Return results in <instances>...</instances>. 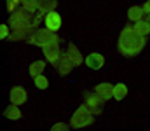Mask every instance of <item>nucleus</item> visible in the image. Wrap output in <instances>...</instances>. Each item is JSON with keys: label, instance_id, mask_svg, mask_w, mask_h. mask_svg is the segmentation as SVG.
<instances>
[{"label": "nucleus", "instance_id": "f257e3e1", "mask_svg": "<svg viewBox=\"0 0 150 131\" xmlns=\"http://www.w3.org/2000/svg\"><path fill=\"white\" fill-rule=\"evenodd\" d=\"M147 45V37L140 35L133 25H126L119 35V40H117V49L122 56H127V58H133V56H138Z\"/></svg>", "mask_w": 150, "mask_h": 131}, {"label": "nucleus", "instance_id": "f03ea898", "mask_svg": "<svg viewBox=\"0 0 150 131\" xmlns=\"http://www.w3.org/2000/svg\"><path fill=\"white\" fill-rule=\"evenodd\" d=\"M33 19H35V14L28 12L26 9L19 7L16 12H12L9 16V21L7 25L11 26V30H21V28H35L33 25ZM37 30V28H35Z\"/></svg>", "mask_w": 150, "mask_h": 131}, {"label": "nucleus", "instance_id": "7ed1b4c3", "mask_svg": "<svg viewBox=\"0 0 150 131\" xmlns=\"http://www.w3.org/2000/svg\"><path fill=\"white\" fill-rule=\"evenodd\" d=\"M54 42H61V39L56 35V32H51L49 28H37L32 33V37L26 40V44L37 45V47H45V45L54 44Z\"/></svg>", "mask_w": 150, "mask_h": 131}, {"label": "nucleus", "instance_id": "20e7f679", "mask_svg": "<svg viewBox=\"0 0 150 131\" xmlns=\"http://www.w3.org/2000/svg\"><path fill=\"white\" fill-rule=\"evenodd\" d=\"M94 123V115L91 114V110L87 108V105H80L77 110L74 112L72 119H70V126L74 130H80V128H86V126H91Z\"/></svg>", "mask_w": 150, "mask_h": 131}, {"label": "nucleus", "instance_id": "39448f33", "mask_svg": "<svg viewBox=\"0 0 150 131\" xmlns=\"http://www.w3.org/2000/svg\"><path fill=\"white\" fill-rule=\"evenodd\" d=\"M84 103L87 105V108L91 110L93 115H100L103 112V105H105V100L96 93V91H84Z\"/></svg>", "mask_w": 150, "mask_h": 131}, {"label": "nucleus", "instance_id": "423d86ee", "mask_svg": "<svg viewBox=\"0 0 150 131\" xmlns=\"http://www.w3.org/2000/svg\"><path fill=\"white\" fill-rule=\"evenodd\" d=\"M59 44H61V42H54V44H49V45L42 47V52H44L45 59H47V61H49L52 67H58V63H59V58H61Z\"/></svg>", "mask_w": 150, "mask_h": 131}, {"label": "nucleus", "instance_id": "0eeeda50", "mask_svg": "<svg viewBox=\"0 0 150 131\" xmlns=\"http://www.w3.org/2000/svg\"><path fill=\"white\" fill-rule=\"evenodd\" d=\"M74 61L70 59V56H68V52H61V58H59V63H58V67H56V70H58V74L61 75V77H65V75H68L72 70H74Z\"/></svg>", "mask_w": 150, "mask_h": 131}, {"label": "nucleus", "instance_id": "6e6552de", "mask_svg": "<svg viewBox=\"0 0 150 131\" xmlns=\"http://www.w3.org/2000/svg\"><path fill=\"white\" fill-rule=\"evenodd\" d=\"M44 25H45V28H49L51 32H58V30L61 28V16H59V12H56V11L47 12L45 18H44Z\"/></svg>", "mask_w": 150, "mask_h": 131}, {"label": "nucleus", "instance_id": "1a4fd4ad", "mask_svg": "<svg viewBox=\"0 0 150 131\" xmlns=\"http://www.w3.org/2000/svg\"><path fill=\"white\" fill-rule=\"evenodd\" d=\"M9 98H11V103L12 105H23L26 100H28V94H26V89L21 86H14L11 89V94H9Z\"/></svg>", "mask_w": 150, "mask_h": 131}, {"label": "nucleus", "instance_id": "9d476101", "mask_svg": "<svg viewBox=\"0 0 150 131\" xmlns=\"http://www.w3.org/2000/svg\"><path fill=\"white\" fill-rule=\"evenodd\" d=\"M35 32V28H21V30H12L9 42H19V40H28L32 37V33Z\"/></svg>", "mask_w": 150, "mask_h": 131}, {"label": "nucleus", "instance_id": "9b49d317", "mask_svg": "<svg viewBox=\"0 0 150 131\" xmlns=\"http://www.w3.org/2000/svg\"><path fill=\"white\" fill-rule=\"evenodd\" d=\"M103 63H105V58H103V54H100V52H91V54L86 58V65H87L91 70H100V68L103 67Z\"/></svg>", "mask_w": 150, "mask_h": 131}, {"label": "nucleus", "instance_id": "f8f14e48", "mask_svg": "<svg viewBox=\"0 0 150 131\" xmlns=\"http://www.w3.org/2000/svg\"><path fill=\"white\" fill-rule=\"evenodd\" d=\"M113 84H110V82H101V84H96V87H94V91L105 100V101H108L110 98H113Z\"/></svg>", "mask_w": 150, "mask_h": 131}, {"label": "nucleus", "instance_id": "ddd939ff", "mask_svg": "<svg viewBox=\"0 0 150 131\" xmlns=\"http://www.w3.org/2000/svg\"><path fill=\"white\" fill-rule=\"evenodd\" d=\"M67 52H68V56H70V59L74 61L75 67H79V65H82V63L86 61V59L82 58V52L79 51V47H77L74 42L68 44V51H67Z\"/></svg>", "mask_w": 150, "mask_h": 131}, {"label": "nucleus", "instance_id": "4468645a", "mask_svg": "<svg viewBox=\"0 0 150 131\" xmlns=\"http://www.w3.org/2000/svg\"><path fill=\"white\" fill-rule=\"evenodd\" d=\"M143 16H145V11H143L142 5H133V7L127 9V19H129V21L138 23V21L143 19Z\"/></svg>", "mask_w": 150, "mask_h": 131}, {"label": "nucleus", "instance_id": "2eb2a0df", "mask_svg": "<svg viewBox=\"0 0 150 131\" xmlns=\"http://www.w3.org/2000/svg\"><path fill=\"white\" fill-rule=\"evenodd\" d=\"M37 5H38V11L47 14V12H52L56 11L58 7V0H37Z\"/></svg>", "mask_w": 150, "mask_h": 131}, {"label": "nucleus", "instance_id": "dca6fc26", "mask_svg": "<svg viewBox=\"0 0 150 131\" xmlns=\"http://www.w3.org/2000/svg\"><path fill=\"white\" fill-rule=\"evenodd\" d=\"M4 117H7V119H11V121H18V119H21L23 117V114H21V110L18 108V105H9L5 110H4Z\"/></svg>", "mask_w": 150, "mask_h": 131}, {"label": "nucleus", "instance_id": "f3484780", "mask_svg": "<svg viewBox=\"0 0 150 131\" xmlns=\"http://www.w3.org/2000/svg\"><path fill=\"white\" fill-rule=\"evenodd\" d=\"M44 70H45V61H42V59L33 61V63L30 65V75H32V79H35V77H38V75H42Z\"/></svg>", "mask_w": 150, "mask_h": 131}, {"label": "nucleus", "instance_id": "a211bd4d", "mask_svg": "<svg viewBox=\"0 0 150 131\" xmlns=\"http://www.w3.org/2000/svg\"><path fill=\"white\" fill-rule=\"evenodd\" d=\"M133 26H134V30H136L140 35H143V37H147V35L150 33V25L147 23V19H142V21L134 23Z\"/></svg>", "mask_w": 150, "mask_h": 131}, {"label": "nucleus", "instance_id": "6ab92c4d", "mask_svg": "<svg viewBox=\"0 0 150 131\" xmlns=\"http://www.w3.org/2000/svg\"><path fill=\"white\" fill-rule=\"evenodd\" d=\"M126 94H127V87L124 86V84H115V87H113V98H115L117 101L124 100Z\"/></svg>", "mask_w": 150, "mask_h": 131}, {"label": "nucleus", "instance_id": "aec40b11", "mask_svg": "<svg viewBox=\"0 0 150 131\" xmlns=\"http://www.w3.org/2000/svg\"><path fill=\"white\" fill-rule=\"evenodd\" d=\"M21 7H23V9H26V11H28V12H32V14L38 12L37 0H21Z\"/></svg>", "mask_w": 150, "mask_h": 131}, {"label": "nucleus", "instance_id": "412c9836", "mask_svg": "<svg viewBox=\"0 0 150 131\" xmlns=\"http://www.w3.org/2000/svg\"><path fill=\"white\" fill-rule=\"evenodd\" d=\"M11 26L7 25V23H4V25H0V39L2 40H9V37H11Z\"/></svg>", "mask_w": 150, "mask_h": 131}, {"label": "nucleus", "instance_id": "4be33fe9", "mask_svg": "<svg viewBox=\"0 0 150 131\" xmlns=\"http://www.w3.org/2000/svg\"><path fill=\"white\" fill-rule=\"evenodd\" d=\"M33 82H35V86H37L38 89H47V86H49V81H47V77H44V75L35 77Z\"/></svg>", "mask_w": 150, "mask_h": 131}, {"label": "nucleus", "instance_id": "5701e85b", "mask_svg": "<svg viewBox=\"0 0 150 131\" xmlns=\"http://www.w3.org/2000/svg\"><path fill=\"white\" fill-rule=\"evenodd\" d=\"M5 4H7V11L12 14V12H16L19 7H21V0H5Z\"/></svg>", "mask_w": 150, "mask_h": 131}, {"label": "nucleus", "instance_id": "b1692460", "mask_svg": "<svg viewBox=\"0 0 150 131\" xmlns=\"http://www.w3.org/2000/svg\"><path fill=\"white\" fill-rule=\"evenodd\" d=\"M70 128H72V126H68V124H65V123H56L49 131H70Z\"/></svg>", "mask_w": 150, "mask_h": 131}, {"label": "nucleus", "instance_id": "393cba45", "mask_svg": "<svg viewBox=\"0 0 150 131\" xmlns=\"http://www.w3.org/2000/svg\"><path fill=\"white\" fill-rule=\"evenodd\" d=\"M142 7H143V11H145V16H149V14H150V0H147Z\"/></svg>", "mask_w": 150, "mask_h": 131}, {"label": "nucleus", "instance_id": "a878e982", "mask_svg": "<svg viewBox=\"0 0 150 131\" xmlns=\"http://www.w3.org/2000/svg\"><path fill=\"white\" fill-rule=\"evenodd\" d=\"M145 19H147V23H149V25H150V14H149V16H147V18H145Z\"/></svg>", "mask_w": 150, "mask_h": 131}]
</instances>
